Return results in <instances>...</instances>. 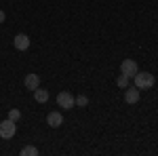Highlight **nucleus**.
Instances as JSON below:
<instances>
[{"label": "nucleus", "mask_w": 158, "mask_h": 156, "mask_svg": "<svg viewBox=\"0 0 158 156\" xmlns=\"http://www.w3.org/2000/svg\"><path fill=\"white\" fill-rule=\"evenodd\" d=\"M13 44L17 51H27L30 48V38L25 36V34H17V36L13 38Z\"/></svg>", "instance_id": "5"}, {"label": "nucleus", "mask_w": 158, "mask_h": 156, "mask_svg": "<svg viewBox=\"0 0 158 156\" xmlns=\"http://www.w3.org/2000/svg\"><path fill=\"white\" fill-rule=\"evenodd\" d=\"M38 154V148L36 145H25L21 150V156H36Z\"/></svg>", "instance_id": "10"}, {"label": "nucleus", "mask_w": 158, "mask_h": 156, "mask_svg": "<svg viewBox=\"0 0 158 156\" xmlns=\"http://www.w3.org/2000/svg\"><path fill=\"white\" fill-rule=\"evenodd\" d=\"M86 103H89V97H86V95H78V97H76V106L85 108Z\"/></svg>", "instance_id": "12"}, {"label": "nucleus", "mask_w": 158, "mask_h": 156, "mask_svg": "<svg viewBox=\"0 0 158 156\" xmlns=\"http://www.w3.org/2000/svg\"><path fill=\"white\" fill-rule=\"evenodd\" d=\"M15 133H17V122H13L11 118L0 122V137H2V139H13Z\"/></svg>", "instance_id": "2"}, {"label": "nucleus", "mask_w": 158, "mask_h": 156, "mask_svg": "<svg viewBox=\"0 0 158 156\" xmlns=\"http://www.w3.org/2000/svg\"><path fill=\"white\" fill-rule=\"evenodd\" d=\"M133 78H135V86H137L139 91H143V89H152L154 82H156L154 74H150V72H137Z\"/></svg>", "instance_id": "1"}, {"label": "nucleus", "mask_w": 158, "mask_h": 156, "mask_svg": "<svg viewBox=\"0 0 158 156\" xmlns=\"http://www.w3.org/2000/svg\"><path fill=\"white\" fill-rule=\"evenodd\" d=\"M23 84H25L27 91H36L38 86H40V76H38V74H27L25 80H23Z\"/></svg>", "instance_id": "7"}, {"label": "nucleus", "mask_w": 158, "mask_h": 156, "mask_svg": "<svg viewBox=\"0 0 158 156\" xmlns=\"http://www.w3.org/2000/svg\"><path fill=\"white\" fill-rule=\"evenodd\" d=\"M4 19H6V15H4V11H0V23H2Z\"/></svg>", "instance_id": "14"}, {"label": "nucleus", "mask_w": 158, "mask_h": 156, "mask_svg": "<svg viewBox=\"0 0 158 156\" xmlns=\"http://www.w3.org/2000/svg\"><path fill=\"white\" fill-rule=\"evenodd\" d=\"M139 89L137 86H127V91H124V101L127 103H137L139 101Z\"/></svg>", "instance_id": "6"}, {"label": "nucleus", "mask_w": 158, "mask_h": 156, "mask_svg": "<svg viewBox=\"0 0 158 156\" xmlns=\"http://www.w3.org/2000/svg\"><path fill=\"white\" fill-rule=\"evenodd\" d=\"M116 84H118L120 89H127V86H129V76H127V74H122V72H120V76L116 78Z\"/></svg>", "instance_id": "11"}, {"label": "nucleus", "mask_w": 158, "mask_h": 156, "mask_svg": "<svg viewBox=\"0 0 158 156\" xmlns=\"http://www.w3.org/2000/svg\"><path fill=\"white\" fill-rule=\"evenodd\" d=\"M9 118H11L13 122H17V120L21 118V112H19V110H9Z\"/></svg>", "instance_id": "13"}, {"label": "nucleus", "mask_w": 158, "mask_h": 156, "mask_svg": "<svg viewBox=\"0 0 158 156\" xmlns=\"http://www.w3.org/2000/svg\"><path fill=\"white\" fill-rule=\"evenodd\" d=\"M34 99H36L38 103H44V101L49 99V91H44V89H40V86H38L36 91H34Z\"/></svg>", "instance_id": "9"}, {"label": "nucleus", "mask_w": 158, "mask_h": 156, "mask_svg": "<svg viewBox=\"0 0 158 156\" xmlns=\"http://www.w3.org/2000/svg\"><path fill=\"white\" fill-rule=\"evenodd\" d=\"M47 124L53 127V129H57L63 124V116H61V112H49V116H47Z\"/></svg>", "instance_id": "8"}, {"label": "nucleus", "mask_w": 158, "mask_h": 156, "mask_svg": "<svg viewBox=\"0 0 158 156\" xmlns=\"http://www.w3.org/2000/svg\"><path fill=\"white\" fill-rule=\"evenodd\" d=\"M57 106L63 110H70L76 106V97L70 93V91H61L59 95H57Z\"/></svg>", "instance_id": "3"}, {"label": "nucleus", "mask_w": 158, "mask_h": 156, "mask_svg": "<svg viewBox=\"0 0 158 156\" xmlns=\"http://www.w3.org/2000/svg\"><path fill=\"white\" fill-rule=\"evenodd\" d=\"M120 72H122V74H127L129 78H133V76L139 72V70H137V63H135L133 59H124V61L120 63Z\"/></svg>", "instance_id": "4"}]
</instances>
